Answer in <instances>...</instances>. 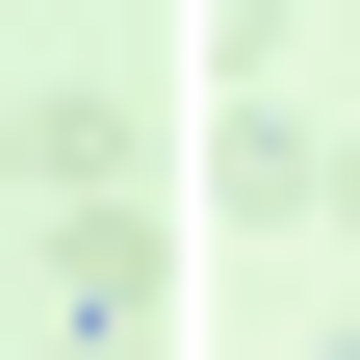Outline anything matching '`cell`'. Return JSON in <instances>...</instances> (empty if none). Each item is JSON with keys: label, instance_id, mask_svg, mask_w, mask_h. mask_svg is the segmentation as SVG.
I'll use <instances>...</instances> for the list:
<instances>
[{"label": "cell", "instance_id": "7a4b0ae2", "mask_svg": "<svg viewBox=\"0 0 360 360\" xmlns=\"http://www.w3.org/2000/svg\"><path fill=\"white\" fill-rule=\"evenodd\" d=\"M309 232H360V129H335V180H309Z\"/></svg>", "mask_w": 360, "mask_h": 360}, {"label": "cell", "instance_id": "6da1fadb", "mask_svg": "<svg viewBox=\"0 0 360 360\" xmlns=\"http://www.w3.org/2000/svg\"><path fill=\"white\" fill-rule=\"evenodd\" d=\"M309 180H335V129H283V103H232V129H206V206H257V232H283Z\"/></svg>", "mask_w": 360, "mask_h": 360}, {"label": "cell", "instance_id": "3957f363", "mask_svg": "<svg viewBox=\"0 0 360 360\" xmlns=\"http://www.w3.org/2000/svg\"><path fill=\"white\" fill-rule=\"evenodd\" d=\"M0 206H26V103H0Z\"/></svg>", "mask_w": 360, "mask_h": 360}, {"label": "cell", "instance_id": "277c9868", "mask_svg": "<svg viewBox=\"0 0 360 360\" xmlns=\"http://www.w3.org/2000/svg\"><path fill=\"white\" fill-rule=\"evenodd\" d=\"M309 360H360V309H335V335H309Z\"/></svg>", "mask_w": 360, "mask_h": 360}]
</instances>
